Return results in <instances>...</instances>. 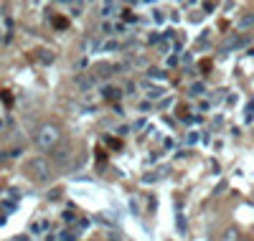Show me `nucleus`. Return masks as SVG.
I'll return each instance as SVG.
<instances>
[{"label":"nucleus","mask_w":254,"mask_h":241,"mask_svg":"<svg viewBox=\"0 0 254 241\" xmlns=\"http://www.w3.org/2000/svg\"><path fill=\"white\" fill-rule=\"evenodd\" d=\"M254 26V15H244L242 20H239V28L242 31H247V28H252Z\"/></svg>","instance_id":"obj_4"},{"label":"nucleus","mask_w":254,"mask_h":241,"mask_svg":"<svg viewBox=\"0 0 254 241\" xmlns=\"http://www.w3.org/2000/svg\"><path fill=\"white\" fill-rule=\"evenodd\" d=\"M239 239V234H237V229H229L226 234H224V239L221 241H237Z\"/></svg>","instance_id":"obj_5"},{"label":"nucleus","mask_w":254,"mask_h":241,"mask_svg":"<svg viewBox=\"0 0 254 241\" xmlns=\"http://www.w3.org/2000/svg\"><path fill=\"white\" fill-rule=\"evenodd\" d=\"M54 163H59V165H66L69 160H71V147H56L54 152Z\"/></svg>","instance_id":"obj_3"},{"label":"nucleus","mask_w":254,"mask_h":241,"mask_svg":"<svg viewBox=\"0 0 254 241\" xmlns=\"http://www.w3.org/2000/svg\"><path fill=\"white\" fill-rule=\"evenodd\" d=\"M59 142H61V132H59V127H56V124H44V127L38 129V135H36V145H38L41 150L54 152V150L59 147Z\"/></svg>","instance_id":"obj_1"},{"label":"nucleus","mask_w":254,"mask_h":241,"mask_svg":"<svg viewBox=\"0 0 254 241\" xmlns=\"http://www.w3.org/2000/svg\"><path fill=\"white\" fill-rule=\"evenodd\" d=\"M26 170H28V175H33L36 181H46L49 175H51V165H49L44 158H36V160H31Z\"/></svg>","instance_id":"obj_2"}]
</instances>
